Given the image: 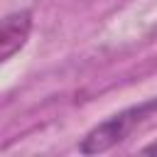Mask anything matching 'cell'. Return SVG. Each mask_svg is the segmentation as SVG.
<instances>
[{"instance_id": "3", "label": "cell", "mask_w": 157, "mask_h": 157, "mask_svg": "<svg viewBox=\"0 0 157 157\" xmlns=\"http://www.w3.org/2000/svg\"><path fill=\"white\" fill-rule=\"evenodd\" d=\"M142 152H147V155H157V142H152V145L142 147Z\"/></svg>"}, {"instance_id": "2", "label": "cell", "mask_w": 157, "mask_h": 157, "mask_svg": "<svg viewBox=\"0 0 157 157\" xmlns=\"http://www.w3.org/2000/svg\"><path fill=\"white\" fill-rule=\"evenodd\" d=\"M29 29H32V12L29 10L12 12L2 20V27H0V56H2V61H7L17 49L25 47Z\"/></svg>"}, {"instance_id": "1", "label": "cell", "mask_w": 157, "mask_h": 157, "mask_svg": "<svg viewBox=\"0 0 157 157\" xmlns=\"http://www.w3.org/2000/svg\"><path fill=\"white\" fill-rule=\"evenodd\" d=\"M152 113H157V98L152 101H145L140 105H132V108H125L115 115H110L108 120H103L101 125H96L78 145V150L83 155H98V152H105L110 150L113 145L123 142L137 125H142Z\"/></svg>"}]
</instances>
